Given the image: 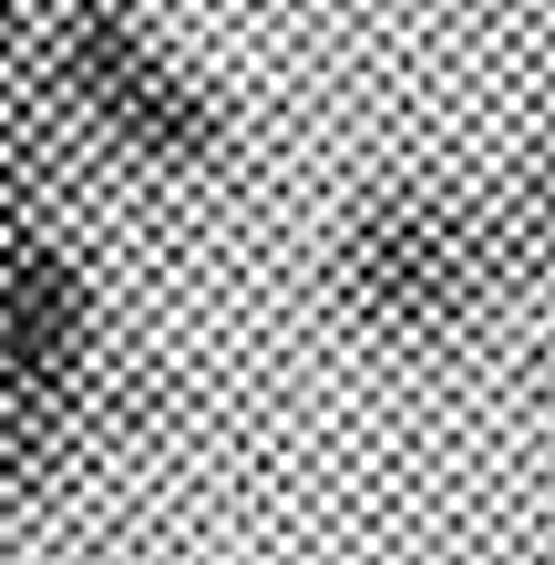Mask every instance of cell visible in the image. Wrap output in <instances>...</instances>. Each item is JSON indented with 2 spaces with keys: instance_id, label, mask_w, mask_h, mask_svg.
Instances as JSON below:
<instances>
[{
  "instance_id": "cell-1",
  "label": "cell",
  "mask_w": 555,
  "mask_h": 565,
  "mask_svg": "<svg viewBox=\"0 0 555 565\" xmlns=\"http://www.w3.org/2000/svg\"><path fill=\"white\" fill-rule=\"evenodd\" d=\"M62 154L73 114L21 73L0 93V504H42L124 412L104 288L62 237Z\"/></svg>"
},
{
  "instance_id": "cell-2",
  "label": "cell",
  "mask_w": 555,
  "mask_h": 565,
  "mask_svg": "<svg viewBox=\"0 0 555 565\" xmlns=\"http://www.w3.org/2000/svg\"><path fill=\"white\" fill-rule=\"evenodd\" d=\"M504 288H514L504 216L442 175H381L330 226V309L350 319V340L391 360H442L483 340Z\"/></svg>"
},
{
  "instance_id": "cell-3",
  "label": "cell",
  "mask_w": 555,
  "mask_h": 565,
  "mask_svg": "<svg viewBox=\"0 0 555 565\" xmlns=\"http://www.w3.org/2000/svg\"><path fill=\"white\" fill-rule=\"evenodd\" d=\"M31 73L52 83V104L73 114V135H93L104 154L145 164V175H216L237 124H226L216 83L185 52L154 42V21L135 0H52Z\"/></svg>"
},
{
  "instance_id": "cell-4",
  "label": "cell",
  "mask_w": 555,
  "mask_h": 565,
  "mask_svg": "<svg viewBox=\"0 0 555 565\" xmlns=\"http://www.w3.org/2000/svg\"><path fill=\"white\" fill-rule=\"evenodd\" d=\"M494 216H504V247H514V278L555 288V135L514 154V175H504V195H494Z\"/></svg>"
},
{
  "instance_id": "cell-5",
  "label": "cell",
  "mask_w": 555,
  "mask_h": 565,
  "mask_svg": "<svg viewBox=\"0 0 555 565\" xmlns=\"http://www.w3.org/2000/svg\"><path fill=\"white\" fill-rule=\"evenodd\" d=\"M42 42V0H0V62H21Z\"/></svg>"
}]
</instances>
